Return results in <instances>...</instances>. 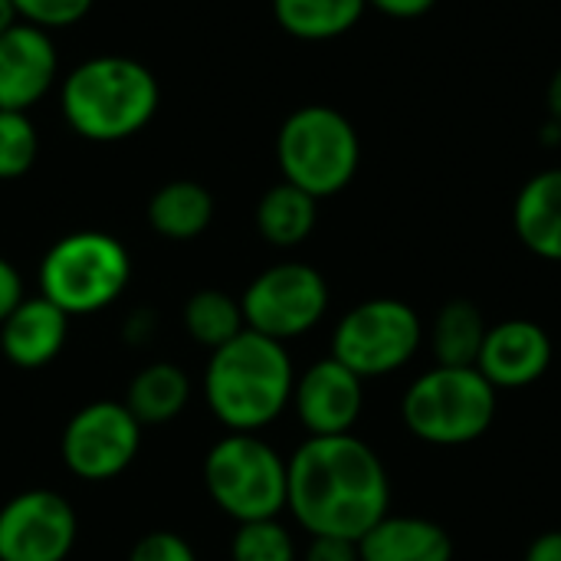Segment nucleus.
<instances>
[{
	"label": "nucleus",
	"mask_w": 561,
	"mask_h": 561,
	"mask_svg": "<svg viewBox=\"0 0 561 561\" xmlns=\"http://www.w3.org/2000/svg\"><path fill=\"white\" fill-rule=\"evenodd\" d=\"M549 115H552L556 125H561V66L556 69L552 82H549Z\"/></svg>",
	"instance_id": "33"
},
{
	"label": "nucleus",
	"mask_w": 561,
	"mask_h": 561,
	"mask_svg": "<svg viewBox=\"0 0 561 561\" xmlns=\"http://www.w3.org/2000/svg\"><path fill=\"white\" fill-rule=\"evenodd\" d=\"M128 561H197L191 542L171 529H154V533H145L131 552H128Z\"/></svg>",
	"instance_id": "27"
},
{
	"label": "nucleus",
	"mask_w": 561,
	"mask_h": 561,
	"mask_svg": "<svg viewBox=\"0 0 561 561\" xmlns=\"http://www.w3.org/2000/svg\"><path fill=\"white\" fill-rule=\"evenodd\" d=\"M319 220V201L289 181L273 184L256 204V230L270 247L289 250L312 237Z\"/></svg>",
	"instance_id": "20"
},
{
	"label": "nucleus",
	"mask_w": 561,
	"mask_h": 561,
	"mask_svg": "<svg viewBox=\"0 0 561 561\" xmlns=\"http://www.w3.org/2000/svg\"><path fill=\"white\" fill-rule=\"evenodd\" d=\"M513 230L533 256L561 263V168L539 171L519 187Z\"/></svg>",
	"instance_id": "17"
},
{
	"label": "nucleus",
	"mask_w": 561,
	"mask_h": 561,
	"mask_svg": "<svg viewBox=\"0 0 561 561\" xmlns=\"http://www.w3.org/2000/svg\"><path fill=\"white\" fill-rule=\"evenodd\" d=\"M496 388L477 368L434 365L401 398L404 427L431 447H467L496 421Z\"/></svg>",
	"instance_id": "4"
},
{
	"label": "nucleus",
	"mask_w": 561,
	"mask_h": 561,
	"mask_svg": "<svg viewBox=\"0 0 561 561\" xmlns=\"http://www.w3.org/2000/svg\"><path fill=\"white\" fill-rule=\"evenodd\" d=\"M299 561H362V559H358V542L316 536V539H309V546H306V552H302V559Z\"/></svg>",
	"instance_id": "28"
},
{
	"label": "nucleus",
	"mask_w": 561,
	"mask_h": 561,
	"mask_svg": "<svg viewBox=\"0 0 561 561\" xmlns=\"http://www.w3.org/2000/svg\"><path fill=\"white\" fill-rule=\"evenodd\" d=\"M230 561H299V549L279 519H256L237 526Z\"/></svg>",
	"instance_id": "24"
},
{
	"label": "nucleus",
	"mask_w": 561,
	"mask_h": 561,
	"mask_svg": "<svg viewBox=\"0 0 561 561\" xmlns=\"http://www.w3.org/2000/svg\"><path fill=\"white\" fill-rule=\"evenodd\" d=\"M214 194L201 181H168L148 201V227L174 243L197 240L214 220Z\"/></svg>",
	"instance_id": "19"
},
{
	"label": "nucleus",
	"mask_w": 561,
	"mask_h": 561,
	"mask_svg": "<svg viewBox=\"0 0 561 561\" xmlns=\"http://www.w3.org/2000/svg\"><path fill=\"white\" fill-rule=\"evenodd\" d=\"M296 368L283 342L243 329L210 352L204 368V401L230 434H260L293 401Z\"/></svg>",
	"instance_id": "2"
},
{
	"label": "nucleus",
	"mask_w": 561,
	"mask_h": 561,
	"mask_svg": "<svg viewBox=\"0 0 561 561\" xmlns=\"http://www.w3.org/2000/svg\"><path fill=\"white\" fill-rule=\"evenodd\" d=\"M191 404V375L174 362H151L128 381L125 408L141 427H161Z\"/></svg>",
	"instance_id": "18"
},
{
	"label": "nucleus",
	"mask_w": 561,
	"mask_h": 561,
	"mask_svg": "<svg viewBox=\"0 0 561 561\" xmlns=\"http://www.w3.org/2000/svg\"><path fill=\"white\" fill-rule=\"evenodd\" d=\"M204 486L214 506L240 523L286 513L289 463L260 434H224L204 457Z\"/></svg>",
	"instance_id": "6"
},
{
	"label": "nucleus",
	"mask_w": 561,
	"mask_h": 561,
	"mask_svg": "<svg viewBox=\"0 0 561 561\" xmlns=\"http://www.w3.org/2000/svg\"><path fill=\"white\" fill-rule=\"evenodd\" d=\"M276 161L283 181L312 194L316 201L345 191L362 164V141L355 125L329 105L296 108L276 135Z\"/></svg>",
	"instance_id": "7"
},
{
	"label": "nucleus",
	"mask_w": 561,
	"mask_h": 561,
	"mask_svg": "<svg viewBox=\"0 0 561 561\" xmlns=\"http://www.w3.org/2000/svg\"><path fill=\"white\" fill-rule=\"evenodd\" d=\"M365 7L368 0H273L276 23L289 36L309 43L348 33L362 20Z\"/></svg>",
	"instance_id": "22"
},
{
	"label": "nucleus",
	"mask_w": 561,
	"mask_h": 561,
	"mask_svg": "<svg viewBox=\"0 0 561 561\" xmlns=\"http://www.w3.org/2000/svg\"><path fill=\"white\" fill-rule=\"evenodd\" d=\"M421 345V316L394 296H378L352 306L332 332V358L352 368L362 381L401 371L414 362Z\"/></svg>",
	"instance_id": "8"
},
{
	"label": "nucleus",
	"mask_w": 561,
	"mask_h": 561,
	"mask_svg": "<svg viewBox=\"0 0 561 561\" xmlns=\"http://www.w3.org/2000/svg\"><path fill=\"white\" fill-rule=\"evenodd\" d=\"M434 3H437V0H368V7H375L378 13L394 16V20L424 16L427 10H434Z\"/></svg>",
	"instance_id": "30"
},
{
	"label": "nucleus",
	"mask_w": 561,
	"mask_h": 561,
	"mask_svg": "<svg viewBox=\"0 0 561 561\" xmlns=\"http://www.w3.org/2000/svg\"><path fill=\"white\" fill-rule=\"evenodd\" d=\"M76 539V510L56 490H23L0 506V561H66Z\"/></svg>",
	"instance_id": "11"
},
{
	"label": "nucleus",
	"mask_w": 561,
	"mask_h": 561,
	"mask_svg": "<svg viewBox=\"0 0 561 561\" xmlns=\"http://www.w3.org/2000/svg\"><path fill=\"white\" fill-rule=\"evenodd\" d=\"M243 322L273 342H293L309 335L329 312V283L309 263H276L266 266L240 296Z\"/></svg>",
	"instance_id": "9"
},
{
	"label": "nucleus",
	"mask_w": 561,
	"mask_h": 561,
	"mask_svg": "<svg viewBox=\"0 0 561 561\" xmlns=\"http://www.w3.org/2000/svg\"><path fill=\"white\" fill-rule=\"evenodd\" d=\"M486 329H490V322L477 302H470V299L444 302L431 325V352H434L437 365L473 368L477 355L483 348Z\"/></svg>",
	"instance_id": "21"
},
{
	"label": "nucleus",
	"mask_w": 561,
	"mask_h": 561,
	"mask_svg": "<svg viewBox=\"0 0 561 561\" xmlns=\"http://www.w3.org/2000/svg\"><path fill=\"white\" fill-rule=\"evenodd\" d=\"M362 561H454L450 533L424 516H385L358 539Z\"/></svg>",
	"instance_id": "16"
},
{
	"label": "nucleus",
	"mask_w": 561,
	"mask_h": 561,
	"mask_svg": "<svg viewBox=\"0 0 561 561\" xmlns=\"http://www.w3.org/2000/svg\"><path fill=\"white\" fill-rule=\"evenodd\" d=\"M39 154V135L26 112L0 108V181L23 178Z\"/></svg>",
	"instance_id": "25"
},
{
	"label": "nucleus",
	"mask_w": 561,
	"mask_h": 561,
	"mask_svg": "<svg viewBox=\"0 0 561 561\" xmlns=\"http://www.w3.org/2000/svg\"><path fill=\"white\" fill-rule=\"evenodd\" d=\"M247 329L240 299H233L224 289H197L184 302V332L194 345L217 352L230 339H237Z\"/></svg>",
	"instance_id": "23"
},
{
	"label": "nucleus",
	"mask_w": 561,
	"mask_h": 561,
	"mask_svg": "<svg viewBox=\"0 0 561 561\" xmlns=\"http://www.w3.org/2000/svg\"><path fill=\"white\" fill-rule=\"evenodd\" d=\"M16 23H20V13L13 7V0H0V33H7Z\"/></svg>",
	"instance_id": "34"
},
{
	"label": "nucleus",
	"mask_w": 561,
	"mask_h": 561,
	"mask_svg": "<svg viewBox=\"0 0 561 561\" xmlns=\"http://www.w3.org/2000/svg\"><path fill=\"white\" fill-rule=\"evenodd\" d=\"M154 72L131 56H92L79 62L59 89L66 125L85 141H125L158 112Z\"/></svg>",
	"instance_id": "3"
},
{
	"label": "nucleus",
	"mask_w": 561,
	"mask_h": 561,
	"mask_svg": "<svg viewBox=\"0 0 561 561\" xmlns=\"http://www.w3.org/2000/svg\"><path fill=\"white\" fill-rule=\"evenodd\" d=\"M552 358H556L552 339L539 322L503 319L486 329V339L473 368L496 391H523L549 375Z\"/></svg>",
	"instance_id": "13"
},
{
	"label": "nucleus",
	"mask_w": 561,
	"mask_h": 561,
	"mask_svg": "<svg viewBox=\"0 0 561 561\" xmlns=\"http://www.w3.org/2000/svg\"><path fill=\"white\" fill-rule=\"evenodd\" d=\"M289 408L309 437L352 434L365 408V381L332 355L319 358L302 375H296Z\"/></svg>",
	"instance_id": "12"
},
{
	"label": "nucleus",
	"mask_w": 561,
	"mask_h": 561,
	"mask_svg": "<svg viewBox=\"0 0 561 561\" xmlns=\"http://www.w3.org/2000/svg\"><path fill=\"white\" fill-rule=\"evenodd\" d=\"M13 7L23 23L49 33V30H66L79 23L89 13L92 0H13Z\"/></svg>",
	"instance_id": "26"
},
{
	"label": "nucleus",
	"mask_w": 561,
	"mask_h": 561,
	"mask_svg": "<svg viewBox=\"0 0 561 561\" xmlns=\"http://www.w3.org/2000/svg\"><path fill=\"white\" fill-rule=\"evenodd\" d=\"M69 339V316L49 299L23 296L0 322V352L13 368L36 371L59 358Z\"/></svg>",
	"instance_id": "15"
},
{
	"label": "nucleus",
	"mask_w": 561,
	"mask_h": 561,
	"mask_svg": "<svg viewBox=\"0 0 561 561\" xmlns=\"http://www.w3.org/2000/svg\"><path fill=\"white\" fill-rule=\"evenodd\" d=\"M289 463L286 510L302 533L358 542L391 513V480L381 457L355 434L306 437Z\"/></svg>",
	"instance_id": "1"
},
{
	"label": "nucleus",
	"mask_w": 561,
	"mask_h": 561,
	"mask_svg": "<svg viewBox=\"0 0 561 561\" xmlns=\"http://www.w3.org/2000/svg\"><path fill=\"white\" fill-rule=\"evenodd\" d=\"M59 56L46 30L16 23L0 33V108L30 112L53 89Z\"/></svg>",
	"instance_id": "14"
},
{
	"label": "nucleus",
	"mask_w": 561,
	"mask_h": 561,
	"mask_svg": "<svg viewBox=\"0 0 561 561\" xmlns=\"http://www.w3.org/2000/svg\"><path fill=\"white\" fill-rule=\"evenodd\" d=\"M151 335H154V322H151V316H148V312H135V316H128V322H125V342H131V345H145Z\"/></svg>",
	"instance_id": "32"
},
{
	"label": "nucleus",
	"mask_w": 561,
	"mask_h": 561,
	"mask_svg": "<svg viewBox=\"0 0 561 561\" xmlns=\"http://www.w3.org/2000/svg\"><path fill=\"white\" fill-rule=\"evenodd\" d=\"M141 424L125 401H92L79 408L59 437V457L76 480L108 483L122 477L141 450Z\"/></svg>",
	"instance_id": "10"
},
{
	"label": "nucleus",
	"mask_w": 561,
	"mask_h": 561,
	"mask_svg": "<svg viewBox=\"0 0 561 561\" xmlns=\"http://www.w3.org/2000/svg\"><path fill=\"white\" fill-rule=\"evenodd\" d=\"M526 561H561V529L536 536L526 549Z\"/></svg>",
	"instance_id": "31"
},
{
	"label": "nucleus",
	"mask_w": 561,
	"mask_h": 561,
	"mask_svg": "<svg viewBox=\"0 0 561 561\" xmlns=\"http://www.w3.org/2000/svg\"><path fill=\"white\" fill-rule=\"evenodd\" d=\"M26 293H23V276H20V270L7 260V256H0V322L13 312V306L23 299Z\"/></svg>",
	"instance_id": "29"
},
{
	"label": "nucleus",
	"mask_w": 561,
	"mask_h": 561,
	"mask_svg": "<svg viewBox=\"0 0 561 561\" xmlns=\"http://www.w3.org/2000/svg\"><path fill=\"white\" fill-rule=\"evenodd\" d=\"M39 296L72 316H95L115 306L131 283V256L122 240L102 230L59 237L36 273Z\"/></svg>",
	"instance_id": "5"
}]
</instances>
